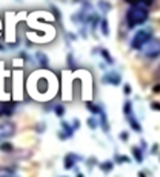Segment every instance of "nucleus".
<instances>
[{
	"label": "nucleus",
	"instance_id": "nucleus-17",
	"mask_svg": "<svg viewBox=\"0 0 160 177\" xmlns=\"http://www.w3.org/2000/svg\"><path fill=\"white\" fill-rule=\"evenodd\" d=\"M123 114H125L126 117L132 114V103H131L129 100H126V102L123 103Z\"/></svg>",
	"mask_w": 160,
	"mask_h": 177
},
{
	"label": "nucleus",
	"instance_id": "nucleus-35",
	"mask_svg": "<svg viewBox=\"0 0 160 177\" xmlns=\"http://www.w3.org/2000/svg\"><path fill=\"white\" fill-rule=\"evenodd\" d=\"M14 177H17V176H14Z\"/></svg>",
	"mask_w": 160,
	"mask_h": 177
},
{
	"label": "nucleus",
	"instance_id": "nucleus-34",
	"mask_svg": "<svg viewBox=\"0 0 160 177\" xmlns=\"http://www.w3.org/2000/svg\"><path fill=\"white\" fill-rule=\"evenodd\" d=\"M62 177H68V176H62Z\"/></svg>",
	"mask_w": 160,
	"mask_h": 177
},
{
	"label": "nucleus",
	"instance_id": "nucleus-14",
	"mask_svg": "<svg viewBox=\"0 0 160 177\" xmlns=\"http://www.w3.org/2000/svg\"><path fill=\"white\" fill-rule=\"evenodd\" d=\"M126 3H129V5H132V6H149L154 0H125Z\"/></svg>",
	"mask_w": 160,
	"mask_h": 177
},
{
	"label": "nucleus",
	"instance_id": "nucleus-33",
	"mask_svg": "<svg viewBox=\"0 0 160 177\" xmlns=\"http://www.w3.org/2000/svg\"><path fill=\"white\" fill-rule=\"evenodd\" d=\"M76 177H85V176H83L82 173H77V176H76Z\"/></svg>",
	"mask_w": 160,
	"mask_h": 177
},
{
	"label": "nucleus",
	"instance_id": "nucleus-7",
	"mask_svg": "<svg viewBox=\"0 0 160 177\" xmlns=\"http://www.w3.org/2000/svg\"><path fill=\"white\" fill-rule=\"evenodd\" d=\"M16 113V103L8 102V103H0V117H11Z\"/></svg>",
	"mask_w": 160,
	"mask_h": 177
},
{
	"label": "nucleus",
	"instance_id": "nucleus-26",
	"mask_svg": "<svg viewBox=\"0 0 160 177\" xmlns=\"http://www.w3.org/2000/svg\"><path fill=\"white\" fill-rule=\"evenodd\" d=\"M120 140H123V142L128 140V133H126V131H122V133H120Z\"/></svg>",
	"mask_w": 160,
	"mask_h": 177
},
{
	"label": "nucleus",
	"instance_id": "nucleus-12",
	"mask_svg": "<svg viewBox=\"0 0 160 177\" xmlns=\"http://www.w3.org/2000/svg\"><path fill=\"white\" fill-rule=\"evenodd\" d=\"M16 170L11 166H0V177H14Z\"/></svg>",
	"mask_w": 160,
	"mask_h": 177
},
{
	"label": "nucleus",
	"instance_id": "nucleus-2",
	"mask_svg": "<svg viewBox=\"0 0 160 177\" xmlns=\"http://www.w3.org/2000/svg\"><path fill=\"white\" fill-rule=\"evenodd\" d=\"M151 40V33L146 31V29H142V31H137L131 40V48L132 49H142L145 45Z\"/></svg>",
	"mask_w": 160,
	"mask_h": 177
},
{
	"label": "nucleus",
	"instance_id": "nucleus-11",
	"mask_svg": "<svg viewBox=\"0 0 160 177\" xmlns=\"http://www.w3.org/2000/svg\"><path fill=\"white\" fill-rule=\"evenodd\" d=\"M85 106L88 108V111H89L92 116H99V114L102 113V108H100L99 105L92 103V102H86V103H85Z\"/></svg>",
	"mask_w": 160,
	"mask_h": 177
},
{
	"label": "nucleus",
	"instance_id": "nucleus-27",
	"mask_svg": "<svg viewBox=\"0 0 160 177\" xmlns=\"http://www.w3.org/2000/svg\"><path fill=\"white\" fill-rule=\"evenodd\" d=\"M151 108H153V109L160 111V103H159V102H153V103H151Z\"/></svg>",
	"mask_w": 160,
	"mask_h": 177
},
{
	"label": "nucleus",
	"instance_id": "nucleus-32",
	"mask_svg": "<svg viewBox=\"0 0 160 177\" xmlns=\"http://www.w3.org/2000/svg\"><path fill=\"white\" fill-rule=\"evenodd\" d=\"M137 177H146V176H145V173L140 171V173H137Z\"/></svg>",
	"mask_w": 160,
	"mask_h": 177
},
{
	"label": "nucleus",
	"instance_id": "nucleus-3",
	"mask_svg": "<svg viewBox=\"0 0 160 177\" xmlns=\"http://www.w3.org/2000/svg\"><path fill=\"white\" fill-rule=\"evenodd\" d=\"M142 52H143V55L146 59H157L160 55V40L159 39H156V40L151 39L142 48Z\"/></svg>",
	"mask_w": 160,
	"mask_h": 177
},
{
	"label": "nucleus",
	"instance_id": "nucleus-23",
	"mask_svg": "<svg viewBox=\"0 0 160 177\" xmlns=\"http://www.w3.org/2000/svg\"><path fill=\"white\" fill-rule=\"evenodd\" d=\"M100 23H102V25H100V28H102V33H103V36H108V34H109V28H108V20L105 19V20H102Z\"/></svg>",
	"mask_w": 160,
	"mask_h": 177
},
{
	"label": "nucleus",
	"instance_id": "nucleus-5",
	"mask_svg": "<svg viewBox=\"0 0 160 177\" xmlns=\"http://www.w3.org/2000/svg\"><path fill=\"white\" fill-rule=\"evenodd\" d=\"M102 83H105V85H113V86H117L122 83V76H120L119 73H116V71H111V73H106V74H103L102 76Z\"/></svg>",
	"mask_w": 160,
	"mask_h": 177
},
{
	"label": "nucleus",
	"instance_id": "nucleus-16",
	"mask_svg": "<svg viewBox=\"0 0 160 177\" xmlns=\"http://www.w3.org/2000/svg\"><path fill=\"white\" fill-rule=\"evenodd\" d=\"M52 109H54V114H56L57 117H63V116H65V106H63V105H60V103H59V105H54Z\"/></svg>",
	"mask_w": 160,
	"mask_h": 177
},
{
	"label": "nucleus",
	"instance_id": "nucleus-13",
	"mask_svg": "<svg viewBox=\"0 0 160 177\" xmlns=\"http://www.w3.org/2000/svg\"><path fill=\"white\" fill-rule=\"evenodd\" d=\"M131 153H132V156H134V159H136L137 163H142L143 162V153H142V149L139 146H132L131 148Z\"/></svg>",
	"mask_w": 160,
	"mask_h": 177
},
{
	"label": "nucleus",
	"instance_id": "nucleus-19",
	"mask_svg": "<svg viewBox=\"0 0 160 177\" xmlns=\"http://www.w3.org/2000/svg\"><path fill=\"white\" fill-rule=\"evenodd\" d=\"M100 54H102V57H103V59H105L109 65H113V63H114V59L111 57V54H109L106 49H100Z\"/></svg>",
	"mask_w": 160,
	"mask_h": 177
},
{
	"label": "nucleus",
	"instance_id": "nucleus-20",
	"mask_svg": "<svg viewBox=\"0 0 160 177\" xmlns=\"http://www.w3.org/2000/svg\"><path fill=\"white\" fill-rule=\"evenodd\" d=\"M100 116H102V128H103V131L105 133H108L109 131V125H108V119H106V114H103V111L100 113Z\"/></svg>",
	"mask_w": 160,
	"mask_h": 177
},
{
	"label": "nucleus",
	"instance_id": "nucleus-9",
	"mask_svg": "<svg viewBox=\"0 0 160 177\" xmlns=\"http://www.w3.org/2000/svg\"><path fill=\"white\" fill-rule=\"evenodd\" d=\"M60 126H62V133L65 134L68 139H71L73 135H74V128L68 123V122H65V120H62L60 122Z\"/></svg>",
	"mask_w": 160,
	"mask_h": 177
},
{
	"label": "nucleus",
	"instance_id": "nucleus-10",
	"mask_svg": "<svg viewBox=\"0 0 160 177\" xmlns=\"http://www.w3.org/2000/svg\"><path fill=\"white\" fill-rule=\"evenodd\" d=\"M99 168H100V171H103L105 174H108V173H111V171L114 170V162H111V160L100 162V163H99Z\"/></svg>",
	"mask_w": 160,
	"mask_h": 177
},
{
	"label": "nucleus",
	"instance_id": "nucleus-29",
	"mask_svg": "<svg viewBox=\"0 0 160 177\" xmlns=\"http://www.w3.org/2000/svg\"><path fill=\"white\" fill-rule=\"evenodd\" d=\"M151 153H153V154H157V153H159V145H157V143H156V145L153 146V149H151Z\"/></svg>",
	"mask_w": 160,
	"mask_h": 177
},
{
	"label": "nucleus",
	"instance_id": "nucleus-22",
	"mask_svg": "<svg viewBox=\"0 0 160 177\" xmlns=\"http://www.w3.org/2000/svg\"><path fill=\"white\" fill-rule=\"evenodd\" d=\"M99 8H100L103 12H108V11L111 9V5H109L108 2H103V0H100V2H99Z\"/></svg>",
	"mask_w": 160,
	"mask_h": 177
},
{
	"label": "nucleus",
	"instance_id": "nucleus-30",
	"mask_svg": "<svg viewBox=\"0 0 160 177\" xmlns=\"http://www.w3.org/2000/svg\"><path fill=\"white\" fill-rule=\"evenodd\" d=\"M79 126H80V125H79V120H77V119H74V126H73V128H74V130H77Z\"/></svg>",
	"mask_w": 160,
	"mask_h": 177
},
{
	"label": "nucleus",
	"instance_id": "nucleus-15",
	"mask_svg": "<svg viewBox=\"0 0 160 177\" xmlns=\"http://www.w3.org/2000/svg\"><path fill=\"white\" fill-rule=\"evenodd\" d=\"M0 151L2 153H12L14 151V145L9 142H2L0 143Z\"/></svg>",
	"mask_w": 160,
	"mask_h": 177
},
{
	"label": "nucleus",
	"instance_id": "nucleus-8",
	"mask_svg": "<svg viewBox=\"0 0 160 177\" xmlns=\"http://www.w3.org/2000/svg\"><path fill=\"white\" fill-rule=\"evenodd\" d=\"M128 119V123H129V126L136 131V133H142V125L139 123V120L134 117V114H131V116H128L126 117Z\"/></svg>",
	"mask_w": 160,
	"mask_h": 177
},
{
	"label": "nucleus",
	"instance_id": "nucleus-6",
	"mask_svg": "<svg viewBox=\"0 0 160 177\" xmlns=\"http://www.w3.org/2000/svg\"><path fill=\"white\" fill-rule=\"evenodd\" d=\"M79 160H83V159L80 156H77V154H74V153H68L63 157V168L65 170H73Z\"/></svg>",
	"mask_w": 160,
	"mask_h": 177
},
{
	"label": "nucleus",
	"instance_id": "nucleus-24",
	"mask_svg": "<svg viewBox=\"0 0 160 177\" xmlns=\"http://www.w3.org/2000/svg\"><path fill=\"white\" fill-rule=\"evenodd\" d=\"M86 122H88V126H89L91 130H96V128L99 126V123H97V120H96L94 117H89V119H88Z\"/></svg>",
	"mask_w": 160,
	"mask_h": 177
},
{
	"label": "nucleus",
	"instance_id": "nucleus-18",
	"mask_svg": "<svg viewBox=\"0 0 160 177\" xmlns=\"http://www.w3.org/2000/svg\"><path fill=\"white\" fill-rule=\"evenodd\" d=\"M37 59H39V63L42 66H48V55L46 54H43V52H37Z\"/></svg>",
	"mask_w": 160,
	"mask_h": 177
},
{
	"label": "nucleus",
	"instance_id": "nucleus-4",
	"mask_svg": "<svg viewBox=\"0 0 160 177\" xmlns=\"http://www.w3.org/2000/svg\"><path fill=\"white\" fill-rule=\"evenodd\" d=\"M17 131V126L14 122H9V120H5V122H0V142H5L6 139H11Z\"/></svg>",
	"mask_w": 160,
	"mask_h": 177
},
{
	"label": "nucleus",
	"instance_id": "nucleus-28",
	"mask_svg": "<svg viewBox=\"0 0 160 177\" xmlns=\"http://www.w3.org/2000/svg\"><path fill=\"white\" fill-rule=\"evenodd\" d=\"M46 130V123H39V126H37V131L42 133V131H45Z\"/></svg>",
	"mask_w": 160,
	"mask_h": 177
},
{
	"label": "nucleus",
	"instance_id": "nucleus-31",
	"mask_svg": "<svg viewBox=\"0 0 160 177\" xmlns=\"http://www.w3.org/2000/svg\"><path fill=\"white\" fill-rule=\"evenodd\" d=\"M153 91H154V92H159V91H160V85H157V86H154V88H153Z\"/></svg>",
	"mask_w": 160,
	"mask_h": 177
},
{
	"label": "nucleus",
	"instance_id": "nucleus-25",
	"mask_svg": "<svg viewBox=\"0 0 160 177\" xmlns=\"http://www.w3.org/2000/svg\"><path fill=\"white\" fill-rule=\"evenodd\" d=\"M131 91H132V89H131L129 85H125V86H123V92H125V95H129V94H131Z\"/></svg>",
	"mask_w": 160,
	"mask_h": 177
},
{
	"label": "nucleus",
	"instance_id": "nucleus-21",
	"mask_svg": "<svg viewBox=\"0 0 160 177\" xmlns=\"http://www.w3.org/2000/svg\"><path fill=\"white\" fill-rule=\"evenodd\" d=\"M116 162L119 163V165H122V163H128L129 162V157L128 156H120V154H116Z\"/></svg>",
	"mask_w": 160,
	"mask_h": 177
},
{
	"label": "nucleus",
	"instance_id": "nucleus-1",
	"mask_svg": "<svg viewBox=\"0 0 160 177\" xmlns=\"http://www.w3.org/2000/svg\"><path fill=\"white\" fill-rule=\"evenodd\" d=\"M126 25L128 28H134L137 25H143L148 17H149V11L145 6H131L126 11Z\"/></svg>",
	"mask_w": 160,
	"mask_h": 177
}]
</instances>
